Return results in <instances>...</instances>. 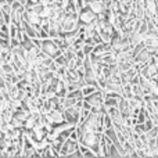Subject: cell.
I'll return each mask as SVG.
<instances>
[{
    "label": "cell",
    "mask_w": 158,
    "mask_h": 158,
    "mask_svg": "<svg viewBox=\"0 0 158 158\" xmlns=\"http://www.w3.org/2000/svg\"><path fill=\"white\" fill-rule=\"evenodd\" d=\"M79 151H81L82 157H96V153L90 147L85 144H79Z\"/></svg>",
    "instance_id": "10"
},
{
    "label": "cell",
    "mask_w": 158,
    "mask_h": 158,
    "mask_svg": "<svg viewBox=\"0 0 158 158\" xmlns=\"http://www.w3.org/2000/svg\"><path fill=\"white\" fill-rule=\"evenodd\" d=\"M79 27V18L78 17H69L65 15L64 19L61 21V29L63 32H69V31H74ZM61 32V33H63Z\"/></svg>",
    "instance_id": "3"
},
{
    "label": "cell",
    "mask_w": 158,
    "mask_h": 158,
    "mask_svg": "<svg viewBox=\"0 0 158 158\" xmlns=\"http://www.w3.org/2000/svg\"><path fill=\"white\" fill-rule=\"evenodd\" d=\"M87 7H89L94 14H100L106 10V6H104L100 0H92V2H89L87 3Z\"/></svg>",
    "instance_id": "7"
},
{
    "label": "cell",
    "mask_w": 158,
    "mask_h": 158,
    "mask_svg": "<svg viewBox=\"0 0 158 158\" xmlns=\"http://www.w3.org/2000/svg\"><path fill=\"white\" fill-rule=\"evenodd\" d=\"M78 18H79V22H81V24H89V22H92L93 19L96 18V14L93 13L89 7H83L78 13Z\"/></svg>",
    "instance_id": "4"
},
{
    "label": "cell",
    "mask_w": 158,
    "mask_h": 158,
    "mask_svg": "<svg viewBox=\"0 0 158 158\" xmlns=\"http://www.w3.org/2000/svg\"><path fill=\"white\" fill-rule=\"evenodd\" d=\"M47 115H49L50 121H52V123H60L64 121V117H63V111L61 110H57V108H53L50 110L49 112H47Z\"/></svg>",
    "instance_id": "5"
},
{
    "label": "cell",
    "mask_w": 158,
    "mask_h": 158,
    "mask_svg": "<svg viewBox=\"0 0 158 158\" xmlns=\"http://www.w3.org/2000/svg\"><path fill=\"white\" fill-rule=\"evenodd\" d=\"M53 60H54V63L57 64L58 67H67V63H68V60L64 57V54L61 52L58 53V54H56L54 57H53Z\"/></svg>",
    "instance_id": "11"
},
{
    "label": "cell",
    "mask_w": 158,
    "mask_h": 158,
    "mask_svg": "<svg viewBox=\"0 0 158 158\" xmlns=\"http://www.w3.org/2000/svg\"><path fill=\"white\" fill-rule=\"evenodd\" d=\"M40 50L44 53V54L50 56V57H54L56 54L60 53V49L54 44V42L50 38L47 39H42V43H40Z\"/></svg>",
    "instance_id": "1"
},
{
    "label": "cell",
    "mask_w": 158,
    "mask_h": 158,
    "mask_svg": "<svg viewBox=\"0 0 158 158\" xmlns=\"http://www.w3.org/2000/svg\"><path fill=\"white\" fill-rule=\"evenodd\" d=\"M103 133L106 135V136L108 137V139L111 140V142L114 143V144L117 146L118 148L121 147L119 142H118V139H117V132H115V129H114V128H107V129H104V131H103Z\"/></svg>",
    "instance_id": "8"
},
{
    "label": "cell",
    "mask_w": 158,
    "mask_h": 158,
    "mask_svg": "<svg viewBox=\"0 0 158 158\" xmlns=\"http://www.w3.org/2000/svg\"><path fill=\"white\" fill-rule=\"evenodd\" d=\"M150 57H151V54L148 53V50L144 47V49H142L136 56H135V57H133V61H135L136 64H143V63H146V61H147Z\"/></svg>",
    "instance_id": "6"
},
{
    "label": "cell",
    "mask_w": 158,
    "mask_h": 158,
    "mask_svg": "<svg viewBox=\"0 0 158 158\" xmlns=\"http://www.w3.org/2000/svg\"><path fill=\"white\" fill-rule=\"evenodd\" d=\"M101 126H103V131L107 128H112V119L106 111L101 112Z\"/></svg>",
    "instance_id": "9"
},
{
    "label": "cell",
    "mask_w": 158,
    "mask_h": 158,
    "mask_svg": "<svg viewBox=\"0 0 158 158\" xmlns=\"http://www.w3.org/2000/svg\"><path fill=\"white\" fill-rule=\"evenodd\" d=\"M63 117H64V121L72 123V125H77L78 121H79V110L75 108L74 106L68 107V108H64L63 110Z\"/></svg>",
    "instance_id": "2"
},
{
    "label": "cell",
    "mask_w": 158,
    "mask_h": 158,
    "mask_svg": "<svg viewBox=\"0 0 158 158\" xmlns=\"http://www.w3.org/2000/svg\"><path fill=\"white\" fill-rule=\"evenodd\" d=\"M156 3H157V8H158V0H156Z\"/></svg>",
    "instance_id": "13"
},
{
    "label": "cell",
    "mask_w": 158,
    "mask_h": 158,
    "mask_svg": "<svg viewBox=\"0 0 158 158\" xmlns=\"http://www.w3.org/2000/svg\"><path fill=\"white\" fill-rule=\"evenodd\" d=\"M131 89H132V94L135 97H143V94H144L142 86L139 83H131Z\"/></svg>",
    "instance_id": "12"
}]
</instances>
